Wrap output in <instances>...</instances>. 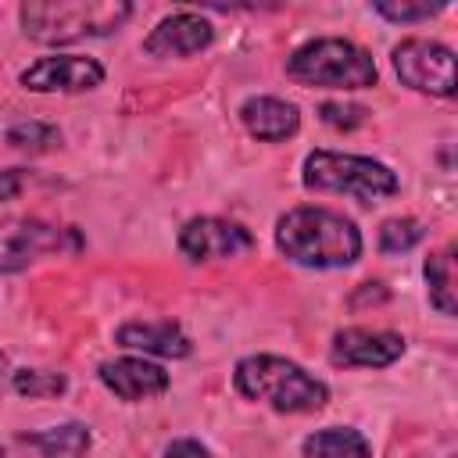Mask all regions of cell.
<instances>
[{
  "label": "cell",
  "mask_w": 458,
  "mask_h": 458,
  "mask_svg": "<svg viewBox=\"0 0 458 458\" xmlns=\"http://www.w3.org/2000/svg\"><path fill=\"white\" fill-rule=\"evenodd\" d=\"M276 247L301 268H347L361 258V233L344 211L301 204L279 215Z\"/></svg>",
  "instance_id": "obj_1"
},
{
  "label": "cell",
  "mask_w": 458,
  "mask_h": 458,
  "mask_svg": "<svg viewBox=\"0 0 458 458\" xmlns=\"http://www.w3.org/2000/svg\"><path fill=\"white\" fill-rule=\"evenodd\" d=\"M233 386L240 397L265 404L279 415H308L326 408L329 386L315 379L304 365L279 354H247L233 369Z\"/></svg>",
  "instance_id": "obj_2"
},
{
  "label": "cell",
  "mask_w": 458,
  "mask_h": 458,
  "mask_svg": "<svg viewBox=\"0 0 458 458\" xmlns=\"http://www.w3.org/2000/svg\"><path fill=\"white\" fill-rule=\"evenodd\" d=\"M129 18H132V4L125 0H68V4L32 0L18 7L21 32L39 47H68L79 39L111 36Z\"/></svg>",
  "instance_id": "obj_3"
},
{
  "label": "cell",
  "mask_w": 458,
  "mask_h": 458,
  "mask_svg": "<svg viewBox=\"0 0 458 458\" xmlns=\"http://www.w3.org/2000/svg\"><path fill=\"white\" fill-rule=\"evenodd\" d=\"M286 75L308 89H372L379 72L365 47L344 36H315L286 57Z\"/></svg>",
  "instance_id": "obj_4"
},
{
  "label": "cell",
  "mask_w": 458,
  "mask_h": 458,
  "mask_svg": "<svg viewBox=\"0 0 458 458\" xmlns=\"http://www.w3.org/2000/svg\"><path fill=\"white\" fill-rule=\"evenodd\" d=\"M304 190L315 193H347L361 204L386 200L401 190V179L390 165L361 154H340V150H311L301 168Z\"/></svg>",
  "instance_id": "obj_5"
},
{
  "label": "cell",
  "mask_w": 458,
  "mask_h": 458,
  "mask_svg": "<svg viewBox=\"0 0 458 458\" xmlns=\"http://www.w3.org/2000/svg\"><path fill=\"white\" fill-rule=\"evenodd\" d=\"M75 247H79L75 229H61L54 222L29 218V215L0 218V276L25 272L43 254H61V250H75Z\"/></svg>",
  "instance_id": "obj_6"
},
{
  "label": "cell",
  "mask_w": 458,
  "mask_h": 458,
  "mask_svg": "<svg viewBox=\"0 0 458 458\" xmlns=\"http://www.w3.org/2000/svg\"><path fill=\"white\" fill-rule=\"evenodd\" d=\"M397 79L415 89V93H429V97H454V50L437 43V39H401L390 54Z\"/></svg>",
  "instance_id": "obj_7"
},
{
  "label": "cell",
  "mask_w": 458,
  "mask_h": 458,
  "mask_svg": "<svg viewBox=\"0 0 458 458\" xmlns=\"http://www.w3.org/2000/svg\"><path fill=\"white\" fill-rule=\"evenodd\" d=\"M18 82L29 93H89L104 82V64L82 54H50L32 61Z\"/></svg>",
  "instance_id": "obj_8"
},
{
  "label": "cell",
  "mask_w": 458,
  "mask_h": 458,
  "mask_svg": "<svg viewBox=\"0 0 458 458\" xmlns=\"http://www.w3.org/2000/svg\"><path fill=\"white\" fill-rule=\"evenodd\" d=\"M250 247H254V236L240 222H229V218L200 215V218H190L179 229V250L193 265L225 261V258H236V254H243Z\"/></svg>",
  "instance_id": "obj_9"
},
{
  "label": "cell",
  "mask_w": 458,
  "mask_h": 458,
  "mask_svg": "<svg viewBox=\"0 0 458 458\" xmlns=\"http://www.w3.org/2000/svg\"><path fill=\"white\" fill-rule=\"evenodd\" d=\"M404 354V336L394 329L347 326L329 344V361L340 369H386Z\"/></svg>",
  "instance_id": "obj_10"
},
{
  "label": "cell",
  "mask_w": 458,
  "mask_h": 458,
  "mask_svg": "<svg viewBox=\"0 0 458 458\" xmlns=\"http://www.w3.org/2000/svg\"><path fill=\"white\" fill-rule=\"evenodd\" d=\"M215 39V25L197 11H172L165 14L143 39V54L150 57H193L208 50Z\"/></svg>",
  "instance_id": "obj_11"
},
{
  "label": "cell",
  "mask_w": 458,
  "mask_h": 458,
  "mask_svg": "<svg viewBox=\"0 0 458 458\" xmlns=\"http://www.w3.org/2000/svg\"><path fill=\"white\" fill-rule=\"evenodd\" d=\"M100 383L118 397V401H150L157 394L168 390V372L157 365V361H147V358H114V361H104L100 365Z\"/></svg>",
  "instance_id": "obj_12"
},
{
  "label": "cell",
  "mask_w": 458,
  "mask_h": 458,
  "mask_svg": "<svg viewBox=\"0 0 458 458\" xmlns=\"http://www.w3.org/2000/svg\"><path fill=\"white\" fill-rule=\"evenodd\" d=\"M240 122L243 129L261 140V143H283L290 136H297L301 129V111L297 104L283 100V97H268V93H258V97H247L240 104Z\"/></svg>",
  "instance_id": "obj_13"
},
{
  "label": "cell",
  "mask_w": 458,
  "mask_h": 458,
  "mask_svg": "<svg viewBox=\"0 0 458 458\" xmlns=\"http://www.w3.org/2000/svg\"><path fill=\"white\" fill-rule=\"evenodd\" d=\"M114 344L157 358H186L193 351L190 336L175 322H125L114 329Z\"/></svg>",
  "instance_id": "obj_14"
},
{
  "label": "cell",
  "mask_w": 458,
  "mask_h": 458,
  "mask_svg": "<svg viewBox=\"0 0 458 458\" xmlns=\"http://www.w3.org/2000/svg\"><path fill=\"white\" fill-rule=\"evenodd\" d=\"M21 440L29 447H36L39 458H86V451L93 444L86 422H57L39 433H21Z\"/></svg>",
  "instance_id": "obj_15"
},
{
  "label": "cell",
  "mask_w": 458,
  "mask_h": 458,
  "mask_svg": "<svg viewBox=\"0 0 458 458\" xmlns=\"http://www.w3.org/2000/svg\"><path fill=\"white\" fill-rule=\"evenodd\" d=\"M304 458H372V444L351 426H326L301 440Z\"/></svg>",
  "instance_id": "obj_16"
},
{
  "label": "cell",
  "mask_w": 458,
  "mask_h": 458,
  "mask_svg": "<svg viewBox=\"0 0 458 458\" xmlns=\"http://www.w3.org/2000/svg\"><path fill=\"white\" fill-rule=\"evenodd\" d=\"M426 286H429V304L440 315H454V243L433 250L422 265Z\"/></svg>",
  "instance_id": "obj_17"
},
{
  "label": "cell",
  "mask_w": 458,
  "mask_h": 458,
  "mask_svg": "<svg viewBox=\"0 0 458 458\" xmlns=\"http://www.w3.org/2000/svg\"><path fill=\"white\" fill-rule=\"evenodd\" d=\"M11 386H14V394H21L29 401H47V397H61L68 390V379L61 372H47V369H14Z\"/></svg>",
  "instance_id": "obj_18"
},
{
  "label": "cell",
  "mask_w": 458,
  "mask_h": 458,
  "mask_svg": "<svg viewBox=\"0 0 458 458\" xmlns=\"http://www.w3.org/2000/svg\"><path fill=\"white\" fill-rule=\"evenodd\" d=\"M422 236H426V225H422L419 218H408V215L386 218V222L379 225V250H383V254H404V250H411L415 243H422Z\"/></svg>",
  "instance_id": "obj_19"
},
{
  "label": "cell",
  "mask_w": 458,
  "mask_h": 458,
  "mask_svg": "<svg viewBox=\"0 0 458 458\" xmlns=\"http://www.w3.org/2000/svg\"><path fill=\"white\" fill-rule=\"evenodd\" d=\"M7 143L18 150H50L61 143V132L50 122H14L7 129Z\"/></svg>",
  "instance_id": "obj_20"
},
{
  "label": "cell",
  "mask_w": 458,
  "mask_h": 458,
  "mask_svg": "<svg viewBox=\"0 0 458 458\" xmlns=\"http://www.w3.org/2000/svg\"><path fill=\"white\" fill-rule=\"evenodd\" d=\"M372 11L379 18H386V21L408 25V21H429L433 14L444 11V4H372Z\"/></svg>",
  "instance_id": "obj_21"
},
{
  "label": "cell",
  "mask_w": 458,
  "mask_h": 458,
  "mask_svg": "<svg viewBox=\"0 0 458 458\" xmlns=\"http://www.w3.org/2000/svg\"><path fill=\"white\" fill-rule=\"evenodd\" d=\"M318 118L333 129H354V125L365 122V107H358V104H322Z\"/></svg>",
  "instance_id": "obj_22"
},
{
  "label": "cell",
  "mask_w": 458,
  "mask_h": 458,
  "mask_svg": "<svg viewBox=\"0 0 458 458\" xmlns=\"http://www.w3.org/2000/svg\"><path fill=\"white\" fill-rule=\"evenodd\" d=\"M165 458H211V451H208L200 440L182 437V440H172V444L165 447Z\"/></svg>",
  "instance_id": "obj_23"
},
{
  "label": "cell",
  "mask_w": 458,
  "mask_h": 458,
  "mask_svg": "<svg viewBox=\"0 0 458 458\" xmlns=\"http://www.w3.org/2000/svg\"><path fill=\"white\" fill-rule=\"evenodd\" d=\"M21 182H25V172H21V168L0 172V200H14L18 190H21Z\"/></svg>",
  "instance_id": "obj_24"
},
{
  "label": "cell",
  "mask_w": 458,
  "mask_h": 458,
  "mask_svg": "<svg viewBox=\"0 0 458 458\" xmlns=\"http://www.w3.org/2000/svg\"><path fill=\"white\" fill-rule=\"evenodd\" d=\"M7 372V358H4V351H0V376Z\"/></svg>",
  "instance_id": "obj_25"
},
{
  "label": "cell",
  "mask_w": 458,
  "mask_h": 458,
  "mask_svg": "<svg viewBox=\"0 0 458 458\" xmlns=\"http://www.w3.org/2000/svg\"><path fill=\"white\" fill-rule=\"evenodd\" d=\"M0 458H7V451H4V447H0Z\"/></svg>",
  "instance_id": "obj_26"
}]
</instances>
